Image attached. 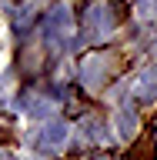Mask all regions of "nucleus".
<instances>
[{
  "label": "nucleus",
  "instance_id": "obj_1",
  "mask_svg": "<svg viewBox=\"0 0 157 160\" xmlns=\"http://www.w3.org/2000/svg\"><path fill=\"white\" fill-rule=\"evenodd\" d=\"M64 137H67V127H64V123H50V127H44V133H40V147L54 150V147L64 143Z\"/></svg>",
  "mask_w": 157,
  "mask_h": 160
},
{
  "label": "nucleus",
  "instance_id": "obj_2",
  "mask_svg": "<svg viewBox=\"0 0 157 160\" xmlns=\"http://www.w3.org/2000/svg\"><path fill=\"white\" fill-rule=\"evenodd\" d=\"M134 130H137V113H134L130 107H120V113H117V133L127 140V137H134Z\"/></svg>",
  "mask_w": 157,
  "mask_h": 160
},
{
  "label": "nucleus",
  "instance_id": "obj_3",
  "mask_svg": "<svg viewBox=\"0 0 157 160\" xmlns=\"http://www.w3.org/2000/svg\"><path fill=\"white\" fill-rule=\"evenodd\" d=\"M110 23H114V13H110V7H104V3H97V7H90V27L94 30H110Z\"/></svg>",
  "mask_w": 157,
  "mask_h": 160
},
{
  "label": "nucleus",
  "instance_id": "obj_4",
  "mask_svg": "<svg viewBox=\"0 0 157 160\" xmlns=\"http://www.w3.org/2000/svg\"><path fill=\"white\" fill-rule=\"evenodd\" d=\"M67 23H70V13H67V7H54L50 10V37H54V33H64V30H67Z\"/></svg>",
  "mask_w": 157,
  "mask_h": 160
},
{
  "label": "nucleus",
  "instance_id": "obj_5",
  "mask_svg": "<svg viewBox=\"0 0 157 160\" xmlns=\"http://www.w3.org/2000/svg\"><path fill=\"white\" fill-rule=\"evenodd\" d=\"M87 137H90V140H104V123L87 120Z\"/></svg>",
  "mask_w": 157,
  "mask_h": 160
},
{
  "label": "nucleus",
  "instance_id": "obj_6",
  "mask_svg": "<svg viewBox=\"0 0 157 160\" xmlns=\"http://www.w3.org/2000/svg\"><path fill=\"white\" fill-rule=\"evenodd\" d=\"M0 160H13V157H10V153H0Z\"/></svg>",
  "mask_w": 157,
  "mask_h": 160
}]
</instances>
